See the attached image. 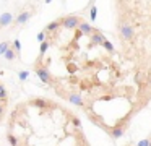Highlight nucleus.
Returning a JSON list of instances; mask_svg holds the SVG:
<instances>
[{
    "label": "nucleus",
    "instance_id": "1",
    "mask_svg": "<svg viewBox=\"0 0 151 146\" xmlns=\"http://www.w3.org/2000/svg\"><path fill=\"white\" fill-rule=\"evenodd\" d=\"M119 34L124 41H132L135 37V28L132 26L130 21H122L119 24Z\"/></svg>",
    "mask_w": 151,
    "mask_h": 146
},
{
    "label": "nucleus",
    "instance_id": "2",
    "mask_svg": "<svg viewBox=\"0 0 151 146\" xmlns=\"http://www.w3.org/2000/svg\"><path fill=\"white\" fill-rule=\"evenodd\" d=\"M36 75H37V78H39L42 83H46V84H54V78H52V75L49 73L47 67L37 65V67H36Z\"/></svg>",
    "mask_w": 151,
    "mask_h": 146
},
{
    "label": "nucleus",
    "instance_id": "3",
    "mask_svg": "<svg viewBox=\"0 0 151 146\" xmlns=\"http://www.w3.org/2000/svg\"><path fill=\"white\" fill-rule=\"evenodd\" d=\"M80 24H81V19H80L78 16H75V15H70V16L62 18V26L67 28V29H76Z\"/></svg>",
    "mask_w": 151,
    "mask_h": 146
},
{
    "label": "nucleus",
    "instance_id": "4",
    "mask_svg": "<svg viewBox=\"0 0 151 146\" xmlns=\"http://www.w3.org/2000/svg\"><path fill=\"white\" fill-rule=\"evenodd\" d=\"M125 130H127V125L119 123V125H114L111 130H109V135H111L114 140H117V138H122V136L125 135Z\"/></svg>",
    "mask_w": 151,
    "mask_h": 146
},
{
    "label": "nucleus",
    "instance_id": "5",
    "mask_svg": "<svg viewBox=\"0 0 151 146\" xmlns=\"http://www.w3.org/2000/svg\"><path fill=\"white\" fill-rule=\"evenodd\" d=\"M78 31H81V34H89V36H93L94 34V28H93L89 23H86V21H81V24L78 26Z\"/></svg>",
    "mask_w": 151,
    "mask_h": 146
},
{
    "label": "nucleus",
    "instance_id": "6",
    "mask_svg": "<svg viewBox=\"0 0 151 146\" xmlns=\"http://www.w3.org/2000/svg\"><path fill=\"white\" fill-rule=\"evenodd\" d=\"M68 101L73 104V106H78V107H83V104H85L83 102V97L80 96L78 93H70L68 94Z\"/></svg>",
    "mask_w": 151,
    "mask_h": 146
},
{
    "label": "nucleus",
    "instance_id": "7",
    "mask_svg": "<svg viewBox=\"0 0 151 146\" xmlns=\"http://www.w3.org/2000/svg\"><path fill=\"white\" fill-rule=\"evenodd\" d=\"M12 23H13V15H12V13L5 12V13L0 15V26H2V28H4V26L12 24Z\"/></svg>",
    "mask_w": 151,
    "mask_h": 146
},
{
    "label": "nucleus",
    "instance_id": "8",
    "mask_svg": "<svg viewBox=\"0 0 151 146\" xmlns=\"http://www.w3.org/2000/svg\"><path fill=\"white\" fill-rule=\"evenodd\" d=\"M31 104H33L34 107H37V109H47V107L50 106L49 101L42 99V97H36V99H33V101H31Z\"/></svg>",
    "mask_w": 151,
    "mask_h": 146
},
{
    "label": "nucleus",
    "instance_id": "9",
    "mask_svg": "<svg viewBox=\"0 0 151 146\" xmlns=\"http://www.w3.org/2000/svg\"><path fill=\"white\" fill-rule=\"evenodd\" d=\"M104 41H106V37L101 32H94V34L91 36V45H102Z\"/></svg>",
    "mask_w": 151,
    "mask_h": 146
},
{
    "label": "nucleus",
    "instance_id": "10",
    "mask_svg": "<svg viewBox=\"0 0 151 146\" xmlns=\"http://www.w3.org/2000/svg\"><path fill=\"white\" fill-rule=\"evenodd\" d=\"M29 18H31V12H21L20 15L17 16L15 23H17V24H24V23H26Z\"/></svg>",
    "mask_w": 151,
    "mask_h": 146
},
{
    "label": "nucleus",
    "instance_id": "11",
    "mask_svg": "<svg viewBox=\"0 0 151 146\" xmlns=\"http://www.w3.org/2000/svg\"><path fill=\"white\" fill-rule=\"evenodd\" d=\"M59 26H62V18L55 19V21H52V23H49V24L46 26V32H54Z\"/></svg>",
    "mask_w": 151,
    "mask_h": 146
},
{
    "label": "nucleus",
    "instance_id": "12",
    "mask_svg": "<svg viewBox=\"0 0 151 146\" xmlns=\"http://www.w3.org/2000/svg\"><path fill=\"white\" fill-rule=\"evenodd\" d=\"M4 57L7 58V60H15V58H17V52L13 50V47H10L7 52H5V55H4Z\"/></svg>",
    "mask_w": 151,
    "mask_h": 146
},
{
    "label": "nucleus",
    "instance_id": "13",
    "mask_svg": "<svg viewBox=\"0 0 151 146\" xmlns=\"http://www.w3.org/2000/svg\"><path fill=\"white\" fill-rule=\"evenodd\" d=\"M49 47H50V42H49V41H44L42 44H41V49H39V55H41V57H42V55L46 54Z\"/></svg>",
    "mask_w": 151,
    "mask_h": 146
},
{
    "label": "nucleus",
    "instance_id": "14",
    "mask_svg": "<svg viewBox=\"0 0 151 146\" xmlns=\"http://www.w3.org/2000/svg\"><path fill=\"white\" fill-rule=\"evenodd\" d=\"M10 49V44H8L7 41H4V42H0V55H5V52Z\"/></svg>",
    "mask_w": 151,
    "mask_h": 146
},
{
    "label": "nucleus",
    "instance_id": "15",
    "mask_svg": "<svg viewBox=\"0 0 151 146\" xmlns=\"http://www.w3.org/2000/svg\"><path fill=\"white\" fill-rule=\"evenodd\" d=\"M7 140H8V143H10L12 146H18V145H20V141H18V138H17L15 135H12V133L7 136Z\"/></svg>",
    "mask_w": 151,
    "mask_h": 146
},
{
    "label": "nucleus",
    "instance_id": "16",
    "mask_svg": "<svg viewBox=\"0 0 151 146\" xmlns=\"http://www.w3.org/2000/svg\"><path fill=\"white\" fill-rule=\"evenodd\" d=\"M7 97H8L7 89H5L4 84H0V101H7Z\"/></svg>",
    "mask_w": 151,
    "mask_h": 146
},
{
    "label": "nucleus",
    "instance_id": "17",
    "mask_svg": "<svg viewBox=\"0 0 151 146\" xmlns=\"http://www.w3.org/2000/svg\"><path fill=\"white\" fill-rule=\"evenodd\" d=\"M102 47H104L107 52H114V45H112V42H111V41H107V39L104 41V44H102Z\"/></svg>",
    "mask_w": 151,
    "mask_h": 146
},
{
    "label": "nucleus",
    "instance_id": "18",
    "mask_svg": "<svg viewBox=\"0 0 151 146\" xmlns=\"http://www.w3.org/2000/svg\"><path fill=\"white\" fill-rule=\"evenodd\" d=\"M96 15H98V8H96V6H91V8H89V18H91V21L96 19Z\"/></svg>",
    "mask_w": 151,
    "mask_h": 146
},
{
    "label": "nucleus",
    "instance_id": "19",
    "mask_svg": "<svg viewBox=\"0 0 151 146\" xmlns=\"http://www.w3.org/2000/svg\"><path fill=\"white\" fill-rule=\"evenodd\" d=\"M28 76H29V71H26V70H23V71H20V73H18V78H20L21 81L28 80Z\"/></svg>",
    "mask_w": 151,
    "mask_h": 146
},
{
    "label": "nucleus",
    "instance_id": "20",
    "mask_svg": "<svg viewBox=\"0 0 151 146\" xmlns=\"http://www.w3.org/2000/svg\"><path fill=\"white\" fill-rule=\"evenodd\" d=\"M13 50L17 52V54L21 50V42L18 41V39H15V41H13Z\"/></svg>",
    "mask_w": 151,
    "mask_h": 146
},
{
    "label": "nucleus",
    "instance_id": "21",
    "mask_svg": "<svg viewBox=\"0 0 151 146\" xmlns=\"http://www.w3.org/2000/svg\"><path fill=\"white\" fill-rule=\"evenodd\" d=\"M150 141H151V138H145V140H141V141H138L137 146H150Z\"/></svg>",
    "mask_w": 151,
    "mask_h": 146
},
{
    "label": "nucleus",
    "instance_id": "22",
    "mask_svg": "<svg viewBox=\"0 0 151 146\" xmlns=\"http://www.w3.org/2000/svg\"><path fill=\"white\" fill-rule=\"evenodd\" d=\"M37 41H39L41 44L46 41V31H42V32H39V34H37Z\"/></svg>",
    "mask_w": 151,
    "mask_h": 146
},
{
    "label": "nucleus",
    "instance_id": "23",
    "mask_svg": "<svg viewBox=\"0 0 151 146\" xmlns=\"http://www.w3.org/2000/svg\"><path fill=\"white\" fill-rule=\"evenodd\" d=\"M72 122H73V125H75L76 128H80V127H81V122H80V119H78V117H73V119H72Z\"/></svg>",
    "mask_w": 151,
    "mask_h": 146
},
{
    "label": "nucleus",
    "instance_id": "24",
    "mask_svg": "<svg viewBox=\"0 0 151 146\" xmlns=\"http://www.w3.org/2000/svg\"><path fill=\"white\" fill-rule=\"evenodd\" d=\"M135 81H137L138 84L143 83V73H137V76H135Z\"/></svg>",
    "mask_w": 151,
    "mask_h": 146
},
{
    "label": "nucleus",
    "instance_id": "25",
    "mask_svg": "<svg viewBox=\"0 0 151 146\" xmlns=\"http://www.w3.org/2000/svg\"><path fill=\"white\" fill-rule=\"evenodd\" d=\"M146 84L151 86V73H148V78H146Z\"/></svg>",
    "mask_w": 151,
    "mask_h": 146
},
{
    "label": "nucleus",
    "instance_id": "26",
    "mask_svg": "<svg viewBox=\"0 0 151 146\" xmlns=\"http://www.w3.org/2000/svg\"><path fill=\"white\" fill-rule=\"evenodd\" d=\"M2 114H4V106L0 104V115H2Z\"/></svg>",
    "mask_w": 151,
    "mask_h": 146
},
{
    "label": "nucleus",
    "instance_id": "27",
    "mask_svg": "<svg viewBox=\"0 0 151 146\" xmlns=\"http://www.w3.org/2000/svg\"><path fill=\"white\" fill-rule=\"evenodd\" d=\"M150 146H151V141H150Z\"/></svg>",
    "mask_w": 151,
    "mask_h": 146
}]
</instances>
